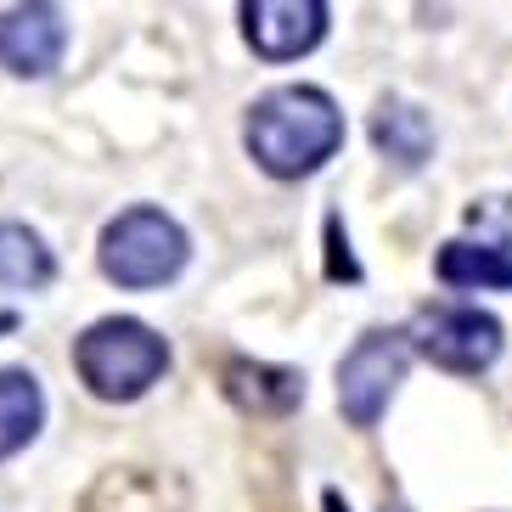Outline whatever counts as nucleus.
<instances>
[{
    "label": "nucleus",
    "mask_w": 512,
    "mask_h": 512,
    "mask_svg": "<svg viewBox=\"0 0 512 512\" xmlns=\"http://www.w3.org/2000/svg\"><path fill=\"white\" fill-rule=\"evenodd\" d=\"M242 141L276 181H304L344 147V113L316 85H276L248 107Z\"/></svg>",
    "instance_id": "f257e3e1"
},
{
    "label": "nucleus",
    "mask_w": 512,
    "mask_h": 512,
    "mask_svg": "<svg viewBox=\"0 0 512 512\" xmlns=\"http://www.w3.org/2000/svg\"><path fill=\"white\" fill-rule=\"evenodd\" d=\"M467 226L496 231L490 248H507L512 254V197H479V203H467Z\"/></svg>",
    "instance_id": "ddd939ff"
},
{
    "label": "nucleus",
    "mask_w": 512,
    "mask_h": 512,
    "mask_svg": "<svg viewBox=\"0 0 512 512\" xmlns=\"http://www.w3.org/2000/svg\"><path fill=\"white\" fill-rule=\"evenodd\" d=\"M226 394L254 417H287L304 406V372L293 366H265V361H231L226 366Z\"/></svg>",
    "instance_id": "6e6552de"
},
{
    "label": "nucleus",
    "mask_w": 512,
    "mask_h": 512,
    "mask_svg": "<svg viewBox=\"0 0 512 512\" xmlns=\"http://www.w3.org/2000/svg\"><path fill=\"white\" fill-rule=\"evenodd\" d=\"M192 242L164 209H124L102 231V271L119 287H164L186 271Z\"/></svg>",
    "instance_id": "7ed1b4c3"
},
{
    "label": "nucleus",
    "mask_w": 512,
    "mask_h": 512,
    "mask_svg": "<svg viewBox=\"0 0 512 512\" xmlns=\"http://www.w3.org/2000/svg\"><path fill=\"white\" fill-rule=\"evenodd\" d=\"M74 366L96 400H141L169 372V344L136 316H107L79 332Z\"/></svg>",
    "instance_id": "f03ea898"
},
{
    "label": "nucleus",
    "mask_w": 512,
    "mask_h": 512,
    "mask_svg": "<svg viewBox=\"0 0 512 512\" xmlns=\"http://www.w3.org/2000/svg\"><path fill=\"white\" fill-rule=\"evenodd\" d=\"M406 344L417 349L422 361H434L439 372H456V377H479L496 366L501 355V321L490 310H473V304H451V310H422L411 321Z\"/></svg>",
    "instance_id": "20e7f679"
},
{
    "label": "nucleus",
    "mask_w": 512,
    "mask_h": 512,
    "mask_svg": "<svg viewBox=\"0 0 512 512\" xmlns=\"http://www.w3.org/2000/svg\"><path fill=\"white\" fill-rule=\"evenodd\" d=\"M40 422H46V394H40V377L6 366V372H0V462L23 451V445L40 434Z\"/></svg>",
    "instance_id": "9b49d317"
},
{
    "label": "nucleus",
    "mask_w": 512,
    "mask_h": 512,
    "mask_svg": "<svg viewBox=\"0 0 512 512\" xmlns=\"http://www.w3.org/2000/svg\"><path fill=\"white\" fill-rule=\"evenodd\" d=\"M327 248H332V282H361V265L349 259V237H344V220L338 214L327 220Z\"/></svg>",
    "instance_id": "4468645a"
},
{
    "label": "nucleus",
    "mask_w": 512,
    "mask_h": 512,
    "mask_svg": "<svg viewBox=\"0 0 512 512\" xmlns=\"http://www.w3.org/2000/svg\"><path fill=\"white\" fill-rule=\"evenodd\" d=\"M332 12L321 0H248L242 6V34L265 62H293L327 40Z\"/></svg>",
    "instance_id": "423d86ee"
},
{
    "label": "nucleus",
    "mask_w": 512,
    "mask_h": 512,
    "mask_svg": "<svg viewBox=\"0 0 512 512\" xmlns=\"http://www.w3.org/2000/svg\"><path fill=\"white\" fill-rule=\"evenodd\" d=\"M327 512H349L344 501H338V490H327Z\"/></svg>",
    "instance_id": "2eb2a0df"
},
{
    "label": "nucleus",
    "mask_w": 512,
    "mask_h": 512,
    "mask_svg": "<svg viewBox=\"0 0 512 512\" xmlns=\"http://www.w3.org/2000/svg\"><path fill=\"white\" fill-rule=\"evenodd\" d=\"M372 141H377V152L394 158L400 169H422L434 158V124H428V113H422L417 102H406V96H383V102H377Z\"/></svg>",
    "instance_id": "1a4fd4ad"
},
{
    "label": "nucleus",
    "mask_w": 512,
    "mask_h": 512,
    "mask_svg": "<svg viewBox=\"0 0 512 512\" xmlns=\"http://www.w3.org/2000/svg\"><path fill=\"white\" fill-rule=\"evenodd\" d=\"M406 361H411L406 332H383V327L361 332V344L338 361V411L355 428H377L394 389L406 383Z\"/></svg>",
    "instance_id": "39448f33"
},
{
    "label": "nucleus",
    "mask_w": 512,
    "mask_h": 512,
    "mask_svg": "<svg viewBox=\"0 0 512 512\" xmlns=\"http://www.w3.org/2000/svg\"><path fill=\"white\" fill-rule=\"evenodd\" d=\"M57 259L29 226H0V287H46Z\"/></svg>",
    "instance_id": "f8f14e48"
},
{
    "label": "nucleus",
    "mask_w": 512,
    "mask_h": 512,
    "mask_svg": "<svg viewBox=\"0 0 512 512\" xmlns=\"http://www.w3.org/2000/svg\"><path fill=\"white\" fill-rule=\"evenodd\" d=\"M434 276L445 287H479V293H512V254L490 242H445L434 259Z\"/></svg>",
    "instance_id": "9d476101"
},
{
    "label": "nucleus",
    "mask_w": 512,
    "mask_h": 512,
    "mask_svg": "<svg viewBox=\"0 0 512 512\" xmlns=\"http://www.w3.org/2000/svg\"><path fill=\"white\" fill-rule=\"evenodd\" d=\"M68 23L57 6H12L0 12V68L17 79H46L62 62Z\"/></svg>",
    "instance_id": "0eeeda50"
}]
</instances>
